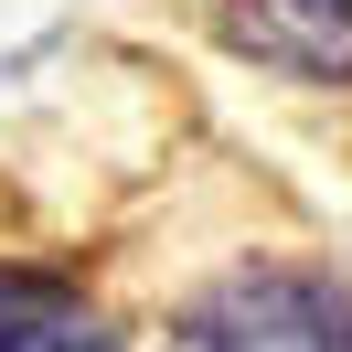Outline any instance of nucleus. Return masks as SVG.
I'll list each match as a JSON object with an SVG mask.
<instances>
[{
  "label": "nucleus",
  "instance_id": "nucleus-1",
  "mask_svg": "<svg viewBox=\"0 0 352 352\" xmlns=\"http://www.w3.org/2000/svg\"><path fill=\"white\" fill-rule=\"evenodd\" d=\"M160 352H352V278L320 256H235L171 309Z\"/></svg>",
  "mask_w": 352,
  "mask_h": 352
},
{
  "label": "nucleus",
  "instance_id": "nucleus-2",
  "mask_svg": "<svg viewBox=\"0 0 352 352\" xmlns=\"http://www.w3.org/2000/svg\"><path fill=\"white\" fill-rule=\"evenodd\" d=\"M203 32L288 86H352V0H214Z\"/></svg>",
  "mask_w": 352,
  "mask_h": 352
},
{
  "label": "nucleus",
  "instance_id": "nucleus-3",
  "mask_svg": "<svg viewBox=\"0 0 352 352\" xmlns=\"http://www.w3.org/2000/svg\"><path fill=\"white\" fill-rule=\"evenodd\" d=\"M0 352H129V331L75 267L0 256Z\"/></svg>",
  "mask_w": 352,
  "mask_h": 352
}]
</instances>
